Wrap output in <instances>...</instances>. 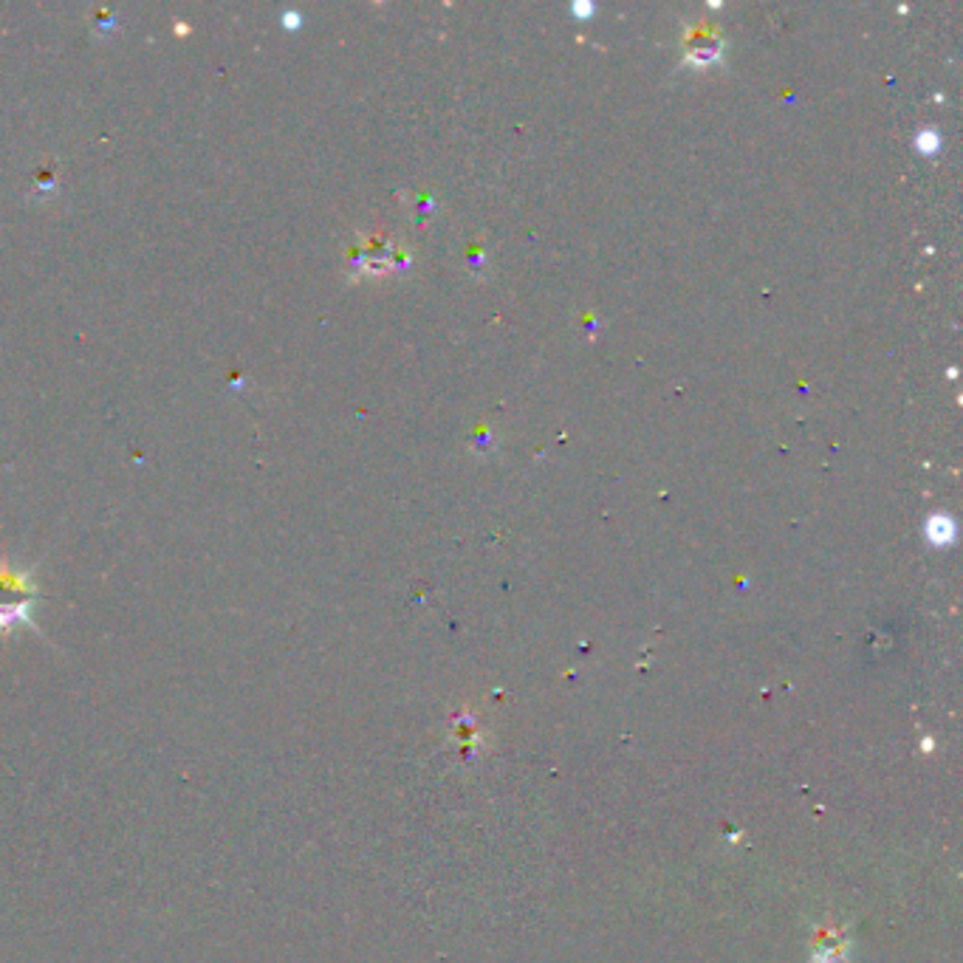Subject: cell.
Wrapping results in <instances>:
<instances>
[{"mask_svg":"<svg viewBox=\"0 0 963 963\" xmlns=\"http://www.w3.org/2000/svg\"><path fill=\"white\" fill-rule=\"evenodd\" d=\"M930 531H932V540H938V537H941V543H944V540L952 537L955 526H952V520H949V517H932Z\"/></svg>","mask_w":963,"mask_h":963,"instance_id":"obj_1","label":"cell"},{"mask_svg":"<svg viewBox=\"0 0 963 963\" xmlns=\"http://www.w3.org/2000/svg\"><path fill=\"white\" fill-rule=\"evenodd\" d=\"M938 145H941V139H938L935 133H921V136H918V147H921L924 153H932Z\"/></svg>","mask_w":963,"mask_h":963,"instance_id":"obj_2","label":"cell"}]
</instances>
